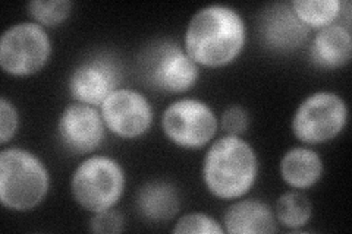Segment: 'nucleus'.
Segmentation results:
<instances>
[{"mask_svg": "<svg viewBox=\"0 0 352 234\" xmlns=\"http://www.w3.org/2000/svg\"><path fill=\"white\" fill-rule=\"evenodd\" d=\"M245 41V22L236 9L208 5L191 18L185 31L184 49L198 66L222 68L238 58Z\"/></svg>", "mask_w": 352, "mask_h": 234, "instance_id": "nucleus-1", "label": "nucleus"}, {"mask_svg": "<svg viewBox=\"0 0 352 234\" xmlns=\"http://www.w3.org/2000/svg\"><path fill=\"white\" fill-rule=\"evenodd\" d=\"M257 176V154L241 137L219 138L204 155L203 182L207 191L219 199L232 200L247 195Z\"/></svg>", "mask_w": 352, "mask_h": 234, "instance_id": "nucleus-2", "label": "nucleus"}, {"mask_svg": "<svg viewBox=\"0 0 352 234\" xmlns=\"http://www.w3.org/2000/svg\"><path fill=\"white\" fill-rule=\"evenodd\" d=\"M50 189L47 167L28 150L5 148L0 152V202L12 211L38 207Z\"/></svg>", "mask_w": 352, "mask_h": 234, "instance_id": "nucleus-3", "label": "nucleus"}, {"mask_svg": "<svg viewBox=\"0 0 352 234\" xmlns=\"http://www.w3.org/2000/svg\"><path fill=\"white\" fill-rule=\"evenodd\" d=\"M126 177L122 165L106 155H91L76 167L71 189L74 199L90 213L112 209L124 195Z\"/></svg>", "mask_w": 352, "mask_h": 234, "instance_id": "nucleus-4", "label": "nucleus"}, {"mask_svg": "<svg viewBox=\"0 0 352 234\" xmlns=\"http://www.w3.org/2000/svg\"><path fill=\"white\" fill-rule=\"evenodd\" d=\"M146 82L162 93L190 91L200 78V68L178 43H154L141 59Z\"/></svg>", "mask_w": 352, "mask_h": 234, "instance_id": "nucleus-5", "label": "nucleus"}, {"mask_svg": "<svg viewBox=\"0 0 352 234\" xmlns=\"http://www.w3.org/2000/svg\"><path fill=\"white\" fill-rule=\"evenodd\" d=\"M348 106L332 91L308 95L292 117V132L307 145H320L335 139L346 126Z\"/></svg>", "mask_w": 352, "mask_h": 234, "instance_id": "nucleus-6", "label": "nucleus"}, {"mask_svg": "<svg viewBox=\"0 0 352 234\" xmlns=\"http://www.w3.org/2000/svg\"><path fill=\"white\" fill-rule=\"evenodd\" d=\"M52 56V41L34 21L9 27L0 40V66L12 76H30L41 71Z\"/></svg>", "mask_w": 352, "mask_h": 234, "instance_id": "nucleus-7", "label": "nucleus"}, {"mask_svg": "<svg viewBox=\"0 0 352 234\" xmlns=\"http://www.w3.org/2000/svg\"><path fill=\"white\" fill-rule=\"evenodd\" d=\"M219 121L207 103L197 98L176 100L162 116V129L175 145L186 150H198L210 143Z\"/></svg>", "mask_w": 352, "mask_h": 234, "instance_id": "nucleus-8", "label": "nucleus"}, {"mask_svg": "<svg viewBox=\"0 0 352 234\" xmlns=\"http://www.w3.org/2000/svg\"><path fill=\"white\" fill-rule=\"evenodd\" d=\"M106 128L124 139L144 135L153 124V107L147 97L131 88H118L100 106Z\"/></svg>", "mask_w": 352, "mask_h": 234, "instance_id": "nucleus-9", "label": "nucleus"}, {"mask_svg": "<svg viewBox=\"0 0 352 234\" xmlns=\"http://www.w3.org/2000/svg\"><path fill=\"white\" fill-rule=\"evenodd\" d=\"M122 81V69L110 54H96L72 71L68 88L75 102L98 106L116 91Z\"/></svg>", "mask_w": 352, "mask_h": 234, "instance_id": "nucleus-10", "label": "nucleus"}, {"mask_svg": "<svg viewBox=\"0 0 352 234\" xmlns=\"http://www.w3.org/2000/svg\"><path fill=\"white\" fill-rule=\"evenodd\" d=\"M106 129L100 108L78 102L66 106L58 121L62 147L74 155L96 151L104 141Z\"/></svg>", "mask_w": 352, "mask_h": 234, "instance_id": "nucleus-11", "label": "nucleus"}, {"mask_svg": "<svg viewBox=\"0 0 352 234\" xmlns=\"http://www.w3.org/2000/svg\"><path fill=\"white\" fill-rule=\"evenodd\" d=\"M310 31L295 15L291 2L269 6L260 19V34L264 46L278 53H289L302 47Z\"/></svg>", "mask_w": 352, "mask_h": 234, "instance_id": "nucleus-12", "label": "nucleus"}, {"mask_svg": "<svg viewBox=\"0 0 352 234\" xmlns=\"http://www.w3.org/2000/svg\"><path fill=\"white\" fill-rule=\"evenodd\" d=\"M223 229L229 234H267L278 231V221L266 202L242 199L226 209Z\"/></svg>", "mask_w": 352, "mask_h": 234, "instance_id": "nucleus-13", "label": "nucleus"}, {"mask_svg": "<svg viewBox=\"0 0 352 234\" xmlns=\"http://www.w3.org/2000/svg\"><path fill=\"white\" fill-rule=\"evenodd\" d=\"M352 58L351 28L344 24H332L317 30L311 46V62L323 69H338L349 63Z\"/></svg>", "mask_w": 352, "mask_h": 234, "instance_id": "nucleus-14", "label": "nucleus"}, {"mask_svg": "<svg viewBox=\"0 0 352 234\" xmlns=\"http://www.w3.org/2000/svg\"><path fill=\"white\" fill-rule=\"evenodd\" d=\"M280 174L283 182L295 191H305L320 180L322 157L311 148L294 147L286 151L280 160Z\"/></svg>", "mask_w": 352, "mask_h": 234, "instance_id": "nucleus-15", "label": "nucleus"}, {"mask_svg": "<svg viewBox=\"0 0 352 234\" xmlns=\"http://www.w3.org/2000/svg\"><path fill=\"white\" fill-rule=\"evenodd\" d=\"M181 207L179 192L172 183L153 180L142 186L137 194V209L148 221L163 222L172 220Z\"/></svg>", "mask_w": 352, "mask_h": 234, "instance_id": "nucleus-16", "label": "nucleus"}, {"mask_svg": "<svg viewBox=\"0 0 352 234\" xmlns=\"http://www.w3.org/2000/svg\"><path fill=\"white\" fill-rule=\"evenodd\" d=\"M348 2L339 0H292L295 15L310 30H322L335 24L344 14Z\"/></svg>", "mask_w": 352, "mask_h": 234, "instance_id": "nucleus-17", "label": "nucleus"}, {"mask_svg": "<svg viewBox=\"0 0 352 234\" xmlns=\"http://www.w3.org/2000/svg\"><path fill=\"white\" fill-rule=\"evenodd\" d=\"M313 214L310 199L300 191L283 194L276 202L274 217L279 224L291 230H300L308 224Z\"/></svg>", "mask_w": 352, "mask_h": 234, "instance_id": "nucleus-18", "label": "nucleus"}, {"mask_svg": "<svg viewBox=\"0 0 352 234\" xmlns=\"http://www.w3.org/2000/svg\"><path fill=\"white\" fill-rule=\"evenodd\" d=\"M27 9L38 25L56 27L71 15L74 3L69 0H31Z\"/></svg>", "mask_w": 352, "mask_h": 234, "instance_id": "nucleus-19", "label": "nucleus"}, {"mask_svg": "<svg viewBox=\"0 0 352 234\" xmlns=\"http://www.w3.org/2000/svg\"><path fill=\"white\" fill-rule=\"evenodd\" d=\"M173 233L186 234V233H206V234H222L225 233L223 226H220L214 218L203 213H191L182 215L178 221L175 222Z\"/></svg>", "mask_w": 352, "mask_h": 234, "instance_id": "nucleus-20", "label": "nucleus"}, {"mask_svg": "<svg viewBox=\"0 0 352 234\" xmlns=\"http://www.w3.org/2000/svg\"><path fill=\"white\" fill-rule=\"evenodd\" d=\"M226 135H235L241 137L245 133L250 126V116L248 111L242 106H230L223 111L222 121H220Z\"/></svg>", "mask_w": 352, "mask_h": 234, "instance_id": "nucleus-21", "label": "nucleus"}, {"mask_svg": "<svg viewBox=\"0 0 352 234\" xmlns=\"http://www.w3.org/2000/svg\"><path fill=\"white\" fill-rule=\"evenodd\" d=\"M19 126V117L15 106L6 97L0 100V143L6 145L15 137Z\"/></svg>", "mask_w": 352, "mask_h": 234, "instance_id": "nucleus-22", "label": "nucleus"}, {"mask_svg": "<svg viewBox=\"0 0 352 234\" xmlns=\"http://www.w3.org/2000/svg\"><path fill=\"white\" fill-rule=\"evenodd\" d=\"M124 217L118 211L107 209L102 213H96L90 221V229L100 234H116L124 230Z\"/></svg>", "mask_w": 352, "mask_h": 234, "instance_id": "nucleus-23", "label": "nucleus"}]
</instances>
